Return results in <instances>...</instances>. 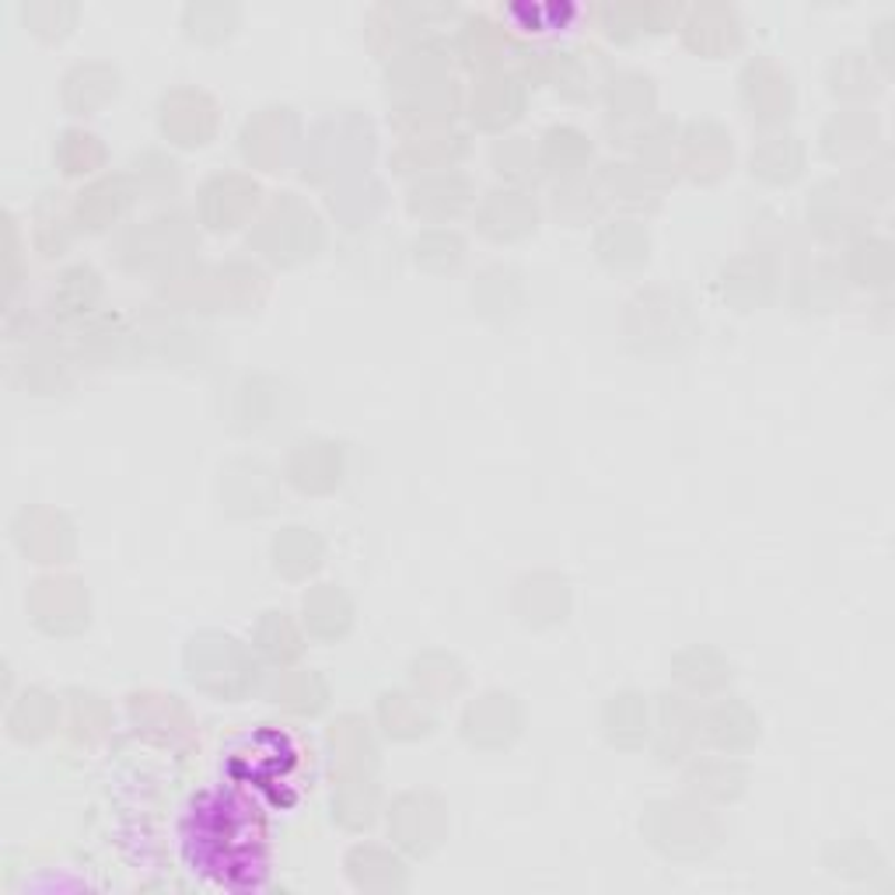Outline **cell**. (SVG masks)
<instances>
[{
  "mask_svg": "<svg viewBox=\"0 0 895 895\" xmlns=\"http://www.w3.org/2000/svg\"><path fill=\"white\" fill-rule=\"evenodd\" d=\"M161 130L179 137V144H203V137L214 130V109L207 95L175 91L161 101Z\"/></svg>",
  "mask_w": 895,
  "mask_h": 895,
  "instance_id": "6da1fadb",
  "label": "cell"
},
{
  "mask_svg": "<svg viewBox=\"0 0 895 895\" xmlns=\"http://www.w3.org/2000/svg\"><path fill=\"white\" fill-rule=\"evenodd\" d=\"M795 137H769L759 151H752V172H759L773 182H787L798 175V158H787V148Z\"/></svg>",
  "mask_w": 895,
  "mask_h": 895,
  "instance_id": "7a4b0ae2",
  "label": "cell"
},
{
  "mask_svg": "<svg viewBox=\"0 0 895 895\" xmlns=\"http://www.w3.org/2000/svg\"><path fill=\"white\" fill-rule=\"evenodd\" d=\"M315 549H319V542L304 532V528H288V532L277 539V567H283L288 574L312 571V567L319 563Z\"/></svg>",
  "mask_w": 895,
  "mask_h": 895,
  "instance_id": "3957f363",
  "label": "cell"
},
{
  "mask_svg": "<svg viewBox=\"0 0 895 895\" xmlns=\"http://www.w3.org/2000/svg\"><path fill=\"white\" fill-rule=\"evenodd\" d=\"M112 196H123V193H116L112 182H101V186H95L88 193V200H80V214H88L91 228H101V224H106L109 217H116L119 200H112Z\"/></svg>",
  "mask_w": 895,
  "mask_h": 895,
  "instance_id": "277c9868",
  "label": "cell"
},
{
  "mask_svg": "<svg viewBox=\"0 0 895 895\" xmlns=\"http://www.w3.org/2000/svg\"><path fill=\"white\" fill-rule=\"evenodd\" d=\"M389 700H392V707H396L399 714H402V697H389ZM402 718H406V714H402ZM410 724L423 731V724H427V721H423V714H413V718H410Z\"/></svg>",
  "mask_w": 895,
  "mask_h": 895,
  "instance_id": "5b68a950",
  "label": "cell"
}]
</instances>
